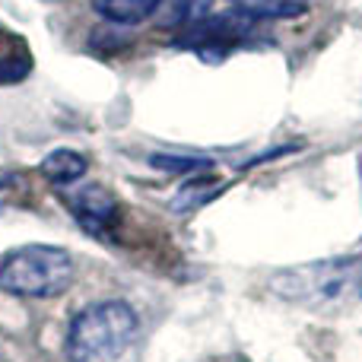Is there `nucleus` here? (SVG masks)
<instances>
[{"mask_svg": "<svg viewBox=\"0 0 362 362\" xmlns=\"http://www.w3.org/2000/svg\"><path fill=\"white\" fill-rule=\"evenodd\" d=\"M274 296L315 312L346 308L362 302V255L327 257L318 264H302L270 276Z\"/></svg>", "mask_w": 362, "mask_h": 362, "instance_id": "obj_1", "label": "nucleus"}, {"mask_svg": "<svg viewBox=\"0 0 362 362\" xmlns=\"http://www.w3.org/2000/svg\"><path fill=\"white\" fill-rule=\"evenodd\" d=\"M137 312L127 302H95L70 325L67 356L70 362H121L137 340Z\"/></svg>", "mask_w": 362, "mask_h": 362, "instance_id": "obj_2", "label": "nucleus"}, {"mask_svg": "<svg viewBox=\"0 0 362 362\" xmlns=\"http://www.w3.org/2000/svg\"><path fill=\"white\" fill-rule=\"evenodd\" d=\"M74 283V257L54 245H23L0 261V289L23 299H54Z\"/></svg>", "mask_w": 362, "mask_h": 362, "instance_id": "obj_3", "label": "nucleus"}, {"mask_svg": "<svg viewBox=\"0 0 362 362\" xmlns=\"http://www.w3.org/2000/svg\"><path fill=\"white\" fill-rule=\"evenodd\" d=\"M255 32V19L245 13L232 10V13H206L204 19H197L194 25L178 32L175 45L191 48L194 54H200L204 61H219L226 57L232 48L245 45Z\"/></svg>", "mask_w": 362, "mask_h": 362, "instance_id": "obj_4", "label": "nucleus"}, {"mask_svg": "<svg viewBox=\"0 0 362 362\" xmlns=\"http://www.w3.org/2000/svg\"><path fill=\"white\" fill-rule=\"evenodd\" d=\"M67 206L70 213L76 216V223L83 226L86 232L99 238H108L112 235V226L118 223V204L115 197L99 185H89V187H80V191L67 194Z\"/></svg>", "mask_w": 362, "mask_h": 362, "instance_id": "obj_5", "label": "nucleus"}, {"mask_svg": "<svg viewBox=\"0 0 362 362\" xmlns=\"http://www.w3.org/2000/svg\"><path fill=\"white\" fill-rule=\"evenodd\" d=\"M232 10L251 19H296L308 13L312 0H229Z\"/></svg>", "mask_w": 362, "mask_h": 362, "instance_id": "obj_6", "label": "nucleus"}, {"mask_svg": "<svg viewBox=\"0 0 362 362\" xmlns=\"http://www.w3.org/2000/svg\"><path fill=\"white\" fill-rule=\"evenodd\" d=\"M42 175L57 187L74 185V181H80L86 175V159L74 150H54L51 156L42 159Z\"/></svg>", "mask_w": 362, "mask_h": 362, "instance_id": "obj_7", "label": "nucleus"}, {"mask_svg": "<svg viewBox=\"0 0 362 362\" xmlns=\"http://www.w3.org/2000/svg\"><path fill=\"white\" fill-rule=\"evenodd\" d=\"M163 0H99V13L108 23L118 25H137L144 19H150L159 10Z\"/></svg>", "mask_w": 362, "mask_h": 362, "instance_id": "obj_8", "label": "nucleus"}, {"mask_svg": "<svg viewBox=\"0 0 362 362\" xmlns=\"http://www.w3.org/2000/svg\"><path fill=\"white\" fill-rule=\"evenodd\" d=\"M32 57L19 35H6L0 45V83H16L29 74Z\"/></svg>", "mask_w": 362, "mask_h": 362, "instance_id": "obj_9", "label": "nucleus"}, {"mask_svg": "<svg viewBox=\"0 0 362 362\" xmlns=\"http://www.w3.org/2000/svg\"><path fill=\"white\" fill-rule=\"evenodd\" d=\"M210 6H213V0H172L165 25L181 32V29H187V25H194L197 19H204L206 13H210Z\"/></svg>", "mask_w": 362, "mask_h": 362, "instance_id": "obj_10", "label": "nucleus"}, {"mask_svg": "<svg viewBox=\"0 0 362 362\" xmlns=\"http://www.w3.org/2000/svg\"><path fill=\"white\" fill-rule=\"evenodd\" d=\"M156 169H163V172H204V169H210V163L206 159H191V156H153L150 159Z\"/></svg>", "mask_w": 362, "mask_h": 362, "instance_id": "obj_11", "label": "nucleus"}]
</instances>
